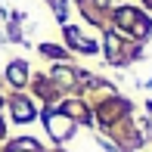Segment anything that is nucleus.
<instances>
[{"instance_id": "0eeeda50", "label": "nucleus", "mask_w": 152, "mask_h": 152, "mask_svg": "<svg viewBox=\"0 0 152 152\" xmlns=\"http://www.w3.org/2000/svg\"><path fill=\"white\" fill-rule=\"evenodd\" d=\"M121 109H124V102H121V99H115V102H109V106H102V109H99V118H102V121H115Z\"/></svg>"}, {"instance_id": "20e7f679", "label": "nucleus", "mask_w": 152, "mask_h": 152, "mask_svg": "<svg viewBox=\"0 0 152 152\" xmlns=\"http://www.w3.org/2000/svg\"><path fill=\"white\" fill-rule=\"evenodd\" d=\"M115 19H118V25H121V28H134V25L140 22L143 16H140L137 10H130V6H121V10L115 12Z\"/></svg>"}, {"instance_id": "9b49d317", "label": "nucleus", "mask_w": 152, "mask_h": 152, "mask_svg": "<svg viewBox=\"0 0 152 152\" xmlns=\"http://www.w3.org/2000/svg\"><path fill=\"white\" fill-rule=\"evenodd\" d=\"M0 134H3V124H0Z\"/></svg>"}, {"instance_id": "f03ea898", "label": "nucleus", "mask_w": 152, "mask_h": 152, "mask_svg": "<svg viewBox=\"0 0 152 152\" xmlns=\"http://www.w3.org/2000/svg\"><path fill=\"white\" fill-rule=\"evenodd\" d=\"M6 78H10L12 87H22L25 81H28V65H25V62H10V68H6Z\"/></svg>"}, {"instance_id": "f257e3e1", "label": "nucleus", "mask_w": 152, "mask_h": 152, "mask_svg": "<svg viewBox=\"0 0 152 152\" xmlns=\"http://www.w3.org/2000/svg\"><path fill=\"white\" fill-rule=\"evenodd\" d=\"M47 127H50V134L56 137V140H65L68 134H72V118L62 112H47Z\"/></svg>"}, {"instance_id": "39448f33", "label": "nucleus", "mask_w": 152, "mask_h": 152, "mask_svg": "<svg viewBox=\"0 0 152 152\" xmlns=\"http://www.w3.org/2000/svg\"><path fill=\"white\" fill-rule=\"evenodd\" d=\"M65 37H68V44H72V47H78V50H84V53H96V44L84 40V37H81V31H75V28H65Z\"/></svg>"}, {"instance_id": "1a4fd4ad", "label": "nucleus", "mask_w": 152, "mask_h": 152, "mask_svg": "<svg viewBox=\"0 0 152 152\" xmlns=\"http://www.w3.org/2000/svg\"><path fill=\"white\" fill-rule=\"evenodd\" d=\"M10 152H25V149H19V146H10Z\"/></svg>"}, {"instance_id": "9d476101", "label": "nucleus", "mask_w": 152, "mask_h": 152, "mask_svg": "<svg viewBox=\"0 0 152 152\" xmlns=\"http://www.w3.org/2000/svg\"><path fill=\"white\" fill-rule=\"evenodd\" d=\"M96 3H102V6H106V3H109V0H96Z\"/></svg>"}, {"instance_id": "423d86ee", "label": "nucleus", "mask_w": 152, "mask_h": 152, "mask_svg": "<svg viewBox=\"0 0 152 152\" xmlns=\"http://www.w3.org/2000/svg\"><path fill=\"white\" fill-rule=\"evenodd\" d=\"M53 81H59V84L62 87H72L75 84V81H78V75H75V72H68V68H53Z\"/></svg>"}, {"instance_id": "7ed1b4c3", "label": "nucleus", "mask_w": 152, "mask_h": 152, "mask_svg": "<svg viewBox=\"0 0 152 152\" xmlns=\"http://www.w3.org/2000/svg\"><path fill=\"white\" fill-rule=\"evenodd\" d=\"M12 118H16V121H31V118H34V106H31L28 99L19 96V99L12 102Z\"/></svg>"}, {"instance_id": "6e6552de", "label": "nucleus", "mask_w": 152, "mask_h": 152, "mask_svg": "<svg viewBox=\"0 0 152 152\" xmlns=\"http://www.w3.org/2000/svg\"><path fill=\"white\" fill-rule=\"evenodd\" d=\"M44 53H47V56H56V59H62V56H65V53H62L59 47H53V44H44Z\"/></svg>"}]
</instances>
